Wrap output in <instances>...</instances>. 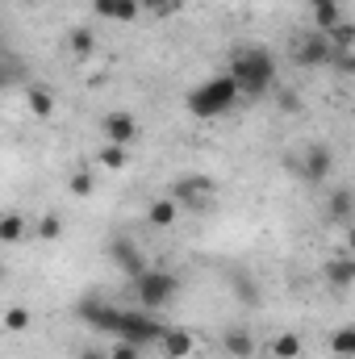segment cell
Segmentation results:
<instances>
[{
	"mask_svg": "<svg viewBox=\"0 0 355 359\" xmlns=\"http://www.w3.org/2000/svg\"><path fill=\"white\" fill-rule=\"evenodd\" d=\"M226 76L234 80L239 96L260 100V96H267V92L276 88V59H272V50H264V46H239L230 55Z\"/></svg>",
	"mask_w": 355,
	"mask_h": 359,
	"instance_id": "cell-1",
	"label": "cell"
},
{
	"mask_svg": "<svg viewBox=\"0 0 355 359\" xmlns=\"http://www.w3.org/2000/svg\"><path fill=\"white\" fill-rule=\"evenodd\" d=\"M243 96L234 88V80L230 76H209L205 84H196V88L188 92V113L196 117V121H213V117H226L234 104H239Z\"/></svg>",
	"mask_w": 355,
	"mask_h": 359,
	"instance_id": "cell-2",
	"label": "cell"
},
{
	"mask_svg": "<svg viewBox=\"0 0 355 359\" xmlns=\"http://www.w3.org/2000/svg\"><path fill=\"white\" fill-rule=\"evenodd\" d=\"M163 322L155 318V313H147V309H117L113 313V326H109V334L117 339V343H130V347H151V343H159L163 339Z\"/></svg>",
	"mask_w": 355,
	"mask_h": 359,
	"instance_id": "cell-3",
	"label": "cell"
},
{
	"mask_svg": "<svg viewBox=\"0 0 355 359\" xmlns=\"http://www.w3.org/2000/svg\"><path fill=\"white\" fill-rule=\"evenodd\" d=\"M134 292H138V305H142L147 313H159V309H168V305L176 301L180 280L172 276V271H163V268H147L138 280H134Z\"/></svg>",
	"mask_w": 355,
	"mask_h": 359,
	"instance_id": "cell-4",
	"label": "cell"
},
{
	"mask_svg": "<svg viewBox=\"0 0 355 359\" xmlns=\"http://www.w3.org/2000/svg\"><path fill=\"white\" fill-rule=\"evenodd\" d=\"M213 180L209 176H176V184H172V201H176L180 209H205L209 201H213Z\"/></svg>",
	"mask_w": 355,
	"mask_h": 359,
	"instance_id": "cell-5",
	"label": "cell"
},
{
	"mask_svg": "<svg viewBox=\"0 0 355 359\" xmlns=\"http://www.w3.org/2000/svg\"><path fill=\"white\" fill-rule=\"evenodd\" d=\"M293 59L301 63V67H330V59H335V50H330V38L322 34V29H309V34H301L297 38V46H293Z\"/></svg>",
	"mask_w": 355,
	"mask_h": 359,
	"instance_id": "cell-6",
	"label": "cell"
},
{
	"mask_svg": "<svg viewBox=\"0 0 355 359\" xmlns=\"http://www.w3.org/2000/svg\"><path fill=\"white\" fill-rule=\"evenodd\" d=\"M330 172H335V151L326 142H309L305 155H301V176H305V184H322V180H330Z\"/></svg>",
	"mask_w": 355,
	"mask_h": 359,
	"instance_id": "cell-7",
	"label": "cell"
},
{
	"mask_svg": "<svg viewBox=\"0 0 355 359\" xmlns=\"http://www.w3.org/2000/svg\"><path fill=\"white\" fill-rule=\"evenodd\" d=\"M100 130H105V142L109 147H130L138 138V117L126 113V109H113V113H105Z\"/></svg>",
	"mask_w": 355,
	"mask_h": 359,
	"instance_id": "cell-8",
	"label": "cell"
},
{
	"mask_svg": "<svg viewBox=\"0 0 355 359\" xmlns=\"http://www.w3.org/2000/svg\"><path fill=\"white\" fill-rule=\"evenodd\" d=\"M109 259H113V268L121 271L126 280H138V276L147 271V259H142V251H138L130 238H113V243H109Z\"/></svg>",
	"mask_w": 355,
	"mask_h": 359,
	"instance_id": "cell-9",
	"label": "cell"
},
{
	"mask_svg": "<svg viewBox=\"0 0 355 359\" xmlns=\"http://www.w3.org/2000/svg\"><path fill=\"white\" fill-rule=\"evenodd\" d=\"M25 238H29L25 213H21V209H4V213H0V243H4V247H17V243H25Z\"/></svg>",
	"mask_w": 355,
	"mask_h": 359,
	"instance_id": "cell-10",
	"label": "cell"
},
{
	"mask_svg": "<svg viewBox=\"0 0 355 359\" xmlns=\"http://www.w3.org/2000/svg\"><path fill=\"white\" fill-rule=\"evenodd\" d=\"M92 13L105 21H138L142 4L138 0H92Z\"/></svg>",
	"mask_w": 355,
	"mask_h": 359,
	"instance_id": "cell-11",
	"label": "cell"
},
{
	"mask_svg": "<svg viewBox=\"0 0 355 359\" xmlns=\"http://www.w3.org/2000/svg\"><path fill=\"white\" fill-rule=\"evenodd\" d=\"M155 347H159L168 359H188L192 355V347H196V339H192L188 330H163V339H159Z\"/></svg>",
	"mask_w": 355,
	"mask_h": 359,
	"instance_id": "cell-12",
	"label": "cell"
},
{
	"mask_svg": "<svg viewBox=\"0 0 355 359\" xmlns=\"http://www.w3.org/2000/svg\"><path fill=\"white\" fill-rule=\"evenodd\" d=\"M351 213H355L351 188H335V192H330V201H326V217H330L335 226H347V222H351Z\"/></svg>",
	"mask_w": 355,
	"mask_h": 359,
	"instance_id": "cell-13",
	"label": "cell"
},
{
	"mask_svg": "<svg viewBox=\"0 0 355 359\" xmlns=\"http://www.w3.org/2000/svg\"><path fill=\"white\" fill-rule=\"evenodd\" d=\"M322 276H326V284H330L335 292H347L355 284V259H347V255H343V259H330Z\"/></svg>",
	"mask_w": 355,
	"mask_h": 359,
	"instance_id": "cell-14",
	"label": "cell"
},
{
	"mask_svg": "<svg viewBox=\"0 0 355 359\" xmlns=\"http://www.w3.org/2000/svg\"><path fill=\"white\" fill-rule=\"evenodd\" d=\"M222 347H226V355H234V359H251L255 355V334L251 330H226Z\"/></svg>",
	"mask_w": 355,
	"mask_h": 359,
	"instance_id": "cell-15",
	"label": "cell"
},
{
	"mask_svg": "<svg viewBox=\"0 0 355 359\" xmlns=\"http://www.w3.org/2000/svg\"><path fill=\"white\" fill-rule=\"evenodd\" d=\"M314 21H318L314 29H322V34H326V29H335L339 21H347V13H343V4H339V0H314Z\"/></svg>",
	"mask_w": 355,
	"mask_h": 359,
	"instance_id": "cell-16",
	"label": "cell"
},
{
	"mask_svg": "<svg viewBox=\"0 0 355 359\" xmlns=\"http://www.w3.org/2000/svg\"><path fill=\"white\" fill-rule=\"evenodd\" d=\"M67 50H72V59H92V50H96V34H92L88 25L67 29Z\"/></svg>",
	"mask_w": 355,
	"mask_h": 359,
	"instance_id": "cell-17",
	"label": "cell"
},
{
	"mask_svg": "<svg viewBox=\"0 0 355 359\" xmlns=\"http://www.w3.org/2000/svg\"><path fill=\"white\" fill-rule=\"evenodd\" d=\"M25 109H29L38 121H51V117H55V92L29 88V92H25Z\"/></svg>",
	"mask_w": 355,
	"mask_h": 359,
	"instance_id": "cell-18",
	"label": "cell"
},
{
	"mask_svg": "<svg viewBox=\"0 0 355 359\" xmlns=\"http://www.w3.org/2000/svg\"><path fill=\"white\" fill-rule=\"evenodd\" d=\"M147 217H151V226H176L180 217V205L172 196H159V201H151V209H147Z\"/></svg>",
	"mask_w": 355,
	"mask_h": 359,
	"instance_id": "cell-19",
	"label": "cell"
},
{
	"mask_svg": "<svg viewBox=\"0 0 355 359\" xmlns=\"http://www.w3.org/2000/svg\"><path fill=\"white\" fill-rule=\"evenodd\" d=\"M330 351L339 359H351L355 355V326H339L335 334H330Z\"/></svg>",
	"mask_w": 355,
	"mask_h": 359,
	"instance_id": "cell-20",
	"label": "cell"
},
{
	"mask_svg": "<svg viewBox=\"0 0 355 359\" xmlns=\"http://www.w3.org/2000/svg\"><path fill=\"white\" fill-rule=\"evenodd\" d=\"M272 355L276 359H297L301 355V334H293V330H288V334H276V339H272Z\"/></svg>",
	"mask_w": 355,
	"mask_h": 359,
	"instance_id": "cell-21",
	"label": "cell"
},
{
	"mask_svg": "<svg viewBox=\"0 0 355 359\" xmlns=\"http://www.w3.org/2000/svg\"><path fill=\"white\" fill-rule=\"evenodd\" d=\"M130 163V147H100V168H109V172H121Z\"/></svg>",
	"mask_w": 355,
	"mask_h": 359,
	"instance_id": "cell-22",
	"label": "cell"
},
{
	"mask_svg": "<svg viewBox=\"0 0 355 359\" xmlns=\"http://www.w3.org/2000/svg\"><path fill=\"white\" fill-rule=\"evenodd\" d=\"M59 234H63V222H59V213H42V217H38V238H42V243H55Z\"/></svg>",
	"mask_w": 355,
	"mask_h": 359,
	"instance_id": "cell-23",
	"label": "cell"
},
{
	"mask_svg": "<svg viewBox=\"0 0 355 359\" xmlns=\"http://www.w3.org/2000/svg\"><path fill=\"white\" fill-rule=\"evenodd\" d=\"M67 192H72V196H92V192H96V180H92V172H72V180H67Z\"/></svg>",
	"mask_w": 355,
	"mask_h": 359,
	"instance_id": "cell-24",
	"label": "cell"
},
{
	"mask_svg": "<svg viewBox=\"0 0 355 359\" xmlns=\"http://www.w3.org/2000/svg\"><path fill=\"white\" fill-rule=\"evenodd\" d=\"M4 330H29V309L25 305L4 309Z\"/></svg>",
	"mask_w": 355,
	"mask_h": 359,
	"instance_id": "cell-25",
	"label": "cell"
},
{
	"mask_svg": "<svg viewBox=\"0 0 355 359\" xmlns=\"http://www.w3.org/2000/svg\"><path fill=\"white\" fill-rule=\"evenodd\" d=\"M142 4V13H155V17H172L180 8V0H138Z\"/></svg>",
	"mask_w": 355,
	"mask_h": 359,
	"instance_id": "cell-26",
	"label": "cell"
},
{
	"mask_svg": "<svg viewBox=\"0 0 355 359\" xmlns=\"http://www.w3.org/2000/svg\"><path fill=\"white\" fill-rule=\"evenodd\" d=\"M142 351L138 347H130V343H113V351H109V359H138Z\"/></svg>",
	"mask_w": 355,
	"mask_h": 359,
	"instance_id": "cell-27",
	"label": "cell"
},
{
	"mask_svg": "<svg viewBox=\"0 0 355 359\" xmlns=\"http://www.w3.org/2000/svg\"><path fill=\"white\" fill-rule=\"evenodd\" d=\"M13 84V63L4 59V50H0V88H8Z\"/></svg>",
	"mask_w": 355,
	"mask_h": 359,
	"instance_id": "cell-28",
	"label": "cell"
},
{
	"mask_svg": "<svg viewBox=\"0 0 355 359\" xmlns=\"http://www.w3.org/2000/svg\"><path fill=\"white\" fill-rule=\"evenodd\" d=\"M80 359H109V355H105V351H96V347H84V351H80Z\"/></svg>",
	"mask_w": 355,
	"mask_h": 359,
	"instance_id": "cell-29",
	"label": "cell"
},
{
	"mask_svg": "<svg viewBox=\"0 0 355 359\" xmlns=\"http://www.w3.org/2000/svg\"><path fill=\"white\" fill-rule=\"evenodd\" d=\"M0 280H4V264H0Z\"/></svg>",
	"mask_w": 355,
	"mask_h": 359,
	"instance_id": "cell-30",
	"label": "cell"
}]
</instances>
